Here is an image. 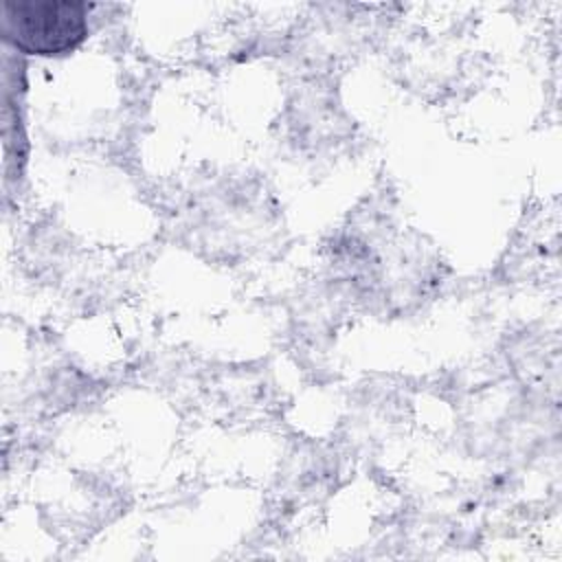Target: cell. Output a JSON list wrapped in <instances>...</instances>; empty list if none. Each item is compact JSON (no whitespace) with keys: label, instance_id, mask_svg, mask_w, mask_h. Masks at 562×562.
<instances>
[{"label":"cell","instance_id":"cell-1","mask_svg":"<svg viewBox=\"0 0 562 562\" xmlns=\"http://www.w3.org/2000/svg\"><path fill=\"white\" fill-rule=\"evenodd\" d=\"M86 2L18 0L2 4V35L22 53L57 57L88 37Z\"/></svg>","mask_w":562,"mask_h":562}]
</instances>
